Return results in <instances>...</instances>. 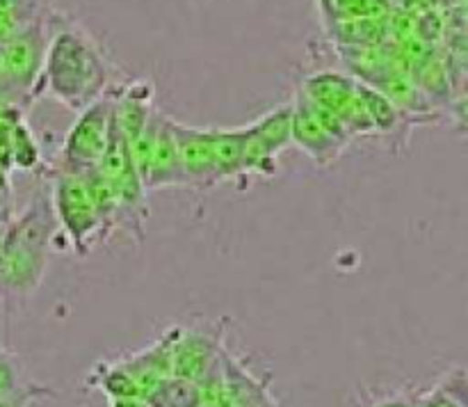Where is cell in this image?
Listing matches in <instances>:
<instances>
[{
  "label": "cell",
  "instance_id": "1",
  "mask_svg": "<svg viewBox=\"0 0 468 407\" xmlns=\"http://www.w3.org/2000/svg\"><path fill=\"white\" fill-rule=\"evenodd\" d=\"M41 87L69 110H85L110 90V67L94 37L78 23L48 18Z\"/></svg>",
  "mask_w": 468,
  "mask_h": 407
},
{
  "label": "cell",
  "instance_id": "2",
  "mask_svg": "<svg viewBox=\"0 0 468 407\" xmlns=\"http://www.w3.org/2000/svg\"><path fill=\"white\" fill-rule=\"evenodd\" d=\"M55 215L48 197H37L18 218H9L3 250V305L32 295L48 265V245L55 233Z\"/></svg>",
  "mask_w": 468,
  "mask_h": 407
},
{
  "label": "cell",
  "instance_id": "3",
  "mask_svg": "<svg viewBox=\"0 0 468 407\" xmlns=\"http://www.w3.org/2000/svg\"><path fill=\"white\" fill-rule=\"evenodd\" d=\"M50 206H53L55 222L62 227L76 256H87L101 238L105 241L112 233V227L105 222L90 190V183L82 174L55 169L53 186H50Z\"/></svg>",
  "mask_w": 468,
  "mask_h": 407
},
{
  "label": "cell",
  "instance_id": "4",
  "mask_svg": "<svg viewBox=\"0 0 468 407\" xmlns=\"http://www.w3.org/2000/svg\"><path fill=\"white\" fill-rule=\"evenodd\" d=\"M96 169L105 178V183L112 190L114 201H117V227H123L137 241H142L146 220H149V206H146V192L149 190L144 187L135 165H133L126 140L114 126V117L108 146H105Z\"/></svg>",
  "mask_w": 468,
  "mask_h": 407
},
{
  "label": "cell",
  "instance_id": "5",
  "mask_svg": "<svg viewBox=\"0 0 468 407\" xmlns=\"http://www.w3.org/2000/svg\"><path fill=\"white\" fill-rule=\"evenodd\" d=\"M48 35V18H44L41 12L35 21L27 23L21 32L3 44L9 101L16 108H26L37 96L44 94L41 71H44Z\"/></svg>",
  "mask_w": 468,
  "mask_h": 407
},
{
  "label": "cell",
  "instance_id": "6",
  "mask_svg": "<svg viewBox=\"0 0 468 407\" xmlns=\"http://www.w3.org/2000/svg\"><path fill=\"white\" fill-rule=\"evenodd\" d=\"M112 108L114 91L108 90L101 99L80 110L64 137L62 154H59V172L87 174L99 165L105 146H108L110 131H112Z\"/></svg>",
  "mask_w": 468,
  "mask_h": 407
},
{
  "label": "cell",
  "instance_id": "7",
  "mask_svg": "<svg viewBox=\"0 0 468 407\" xmlns=\"http://www.w3.org/2000/svg\"><path fill=\"white\" fill-rule=\"evenodd\" d=\"M169 355H172V375L201 382L218 366L222 341L219 337L195 332L186 327H169Z\"/></svg>",
  "mask_w": 468,
  "mask_h": 407
},
{
  "label": "cell",
  "instance_id": "8",
  "mask_svg": "<svg viewBox=\"0 0 468 407\" xmlns=\"http://www.w3.org/2000/svg\"><path fill=\"white\" fill-rule=\"evenodd\" d=\"M291 142L295 146H300L315 165L320 167H329V165L336 163L341 158L343 151L347 149L350 142L341 140V137L334 135L318 117L311 110L309 101L304 99L302 90L295 94L292 101V131H291Z\"/></svg>",
  "mask_w": 468,
  "mask_h": 407
},
{
  "label": "cell",
  "instance_id": "9",
  "mask_svg": "<svg viewBox=\"0 0 468 407\" xmlns=\"http://www.w3.org/2000/svg\"><path fill=\"white\" fill-rule=\"evenodd\" d=\"M172 117L155 110L154 122H151V146L146 163L142 167V183L146 190H158V187L169 186H186L181 172V163H178V149L176 140H174L172 131Z\"/></svg>",
  "mask_w": 468,
  "mask_h": 407
},
{
  "label": "cell",
  "instance_id": "10",
  "mask_svg": "<svg viewBox=\"0 0 468 407\" xmlns=\"http://www.w3.org/2000/svg\"><path fill=\"white\" fill-rule=\"evenodd\" d=\"M174 140L178 149L183 181L192 187L218 186L213 163V128H195L172 122Z\"/></svg>",
  "mask_w": 468,
  "mask_h": 407
},
{
  "label": "cell",
  "instance_id": "11",
  "mask_svg": "<svg viewBox=\"0 0 468 407\" xmlns=\"http://www.w3.org/2000/svg\"><path fill=\"white\" fill-rule=\"evenodd\" d=\"M155 112V87L149 80H133L114 91V126L131 142L140 135Z\"/></svg>",
  "mask_w": 468,
  "mask_h": 407
},
{
  "label": "cell",
  "instance_id": "12",
  "mask_svg": "<svg viewBox=\"0 0 468 407\" xmlns=\"http://www.w3.org/2000/svg\"><path fill=\"white\" fill-rule=\"evenodd\" d=\"M302 94L309 101H314L315 105H323V108L332 110L338 117L346 110V105L355 99L356 78L350 76V73L338 71L314 73L302 85Z\"/></svg>",
  "mask_w": 468,
  "mask_h": 407
},
{
  "label": "cell",
  "instance_id": "13",
  "mask_svg": "<svg viewBox=\"0 0 468 407\" xmlns=\"http://www.w3.org/2000/svg\"><path fill=\"white\" fill-rule=\"evenodd\" d=\"M242 128H213V163L218 183L242 177Z\"/></svg>",
  "mask_w": 468,
  "mask_h": 407
},
{
  "label": "cell",
  "instance_id": "14",
  "mask_svg": "<svg viewBox=\"0 0 468 407\" xmlns=\"http://www.w3.org/2000/svg\"><path fill=\"white\" fill-rule=\"evenodd\" d=\"M250 126L251 131L261 137V142H263L274 155H279L288 145H292V103L277 105V108L265 112L263 117H259L254 123H250Z\"/></svg>",
  "mask_w": 468,
  "mask_h": 407
},
{
  "label": "cell",
  "instance_id": "15",
  "mask_svg": "<svg viewBox=\"0 0 468 407\" xmlns=\"http://www.w3.org/2000/svg\"><path fill=\"white\" fill-rule=\"evenodd\" d=\"M146 401L151 407H201V387L192 380L169 375L146 393Z\"/></svg>",
  "mask_w": 468,
  "mask_h": 407
},
{
  "label": "cell",
  "instance_id": "16",
  "mask_svg": "<svg viewBox=\"0 0 468 407\" xmlns=\"http://www.w3.org/2000/svg\"><path fill=\"white\" fill-rule=\"evenodd\" d=\"M356 91H359L361 101H364V108L368 112L370 122H373L375 133H396L400 128L405 119H402V114L398 112L396 105L391 103V99L382 90H378L370 82L356 80Z\"/></svg>",
  "mask_w": 468,
  "mask_h": 407
},
{
  "label": "cell",
  "instance_id": "17",
  "mask_svg": "<svg viewBox=\"0 0 468 407\" xmlns=\"http://www.w3.org/2000/svg\"><path fill=\"white\" fill-rule=\"evenodd\" d=\"M87 382L91 387L101 389L105 396L112 401V398H128V396H142L140 389H137L135 380L128 373L126 366L119 361H103V364H96L91 375L87 378ZM144 398V396H142Z\"/></svg>",
  "mask_w": 468,
  "mask_h": 407
},
{
  "label": "cell",
  "instance_id": "18",
  "mask_svg": "<svg viewBox=\"0 0 468 407\" xmlns=\"http://www.w3.org/2000/svg\"><path fill=\"white\" fill-rule=\"evenodd\" d=\"M41 165V149L37 145L35 135L23 122V117H16L9 131V167L16 169H35Z\"/></svg>",
  "mask_w": 468,
  "mask_h": 407
},
{
  "label": "cell",
  "instance_id": "19",
  "mask_svg": "<svg viewBox=\"0 0 468 407\" xmlns=\"http://www.w3.org/2000/svg\"><path fill=\"white\" fill-rule=\"evenodd\" d=\"M30 387H35V384H23L21 366H18L16 359L5 350L3 355H0V401H9V398L21 396V393H26Z\"/></svg>",
  "mask_w": 468,
  "mask_h": 407
},
{
  "label": "cell",
  "instance_id": "20",
  "mask_svg": "<svg viewBox=\"0 0 468 407\" xmlns=\"http://www.w3.org/2000/svg\"><path fill=\"white\" fill-rule=\"evenodd\" d=\"M41 14L39 0H0V16L21 18V21H35Z\"/></svg>",
  "mask_w": 468,
  "mask_h": 407
},
{
  "label": "cell",
  "instance_id": "21",
  "mask_svg": "<svg viewBox=\"0 0 468 407\" xmlns=\"http://www.w3.org/2000/svg\"><path fill=\"white\" fill-rule=\"evenodd\" d=\"M110 407H151L149 401L142 396H128V398H112Z\"/></svg>",
  "mask_w": 468,
  "mask_h": 407
},
{
  "label": "cell",
  "instance_id": "22",
  "mask_svg": "<svg viewBox=\"0 0 468 407\" xmlns=\"http://www.w3.org/2000/svg\"><path fill=\"white\" fill-rule=\"evenodd\" d=\"M0 99H5L7 103H12V101H9V91H7V69H5L3 44H0Z\"/></svg>",
  "mask_w": 468,
  "mask_h": 407
},
{
  "label": "cell",
  "instance_id": "23",
  "mask_svg": "<svg viewBox=\"0 0 468 407\" xmlns=\"http://www.w3.org/2000/svg\"><path fill=\"white\" fill-rule=\"evenodd\" d=\"M0 197H7V169L0 167Z\"/></svg>",
  "mask_w": 468,
  "mask_h": 407
},
{
  "label": "cell",
  "instance_id": "24",
  "mask_svg": "<svg viewBox=\"0 0 468 407\" xmlns=\"http://www.w3.org/2000/svg\"><path fill=\"white\" fill-rule=\"evenodd\" d=\"M379 407H416V405H410V402H405V401H387V402H382Z\"/></svg>",
  "mask_w": 468,
  "mask_h": 407
},
{
  "label": "cell",
  "instance_id": "25",
  "mask_svg": "<svg viewBox=\"0 0 468 407\" xmlns=\"http://www.w3.org/2000/svg\"><path fill=\"white\" fill-rule=\"evenodd\" d=\"M3 352H5V348H3V346H0V355H3Z\"/></svg>",
  "mask_w": 468,
  "mask_h": 407
}]
</instances>
